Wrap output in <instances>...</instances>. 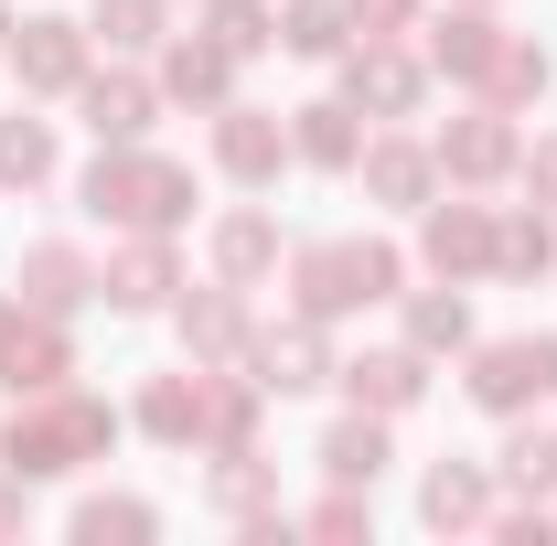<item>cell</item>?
<instances>
[{
	"instance_id": "obj_1",
	"label": "cell",
	"mask_w": 557,
	"mask_h": 546,
	"mask_svg": "<svg viewBox=\"0 0 557 546\" xmlns=\"http://www.w3.org/2000/svg\"><path fill=\"white\" fill-rule=\"evenodd\" d=\"M86 204L119 214V225H172V214H183V172H172V161H97Z\"/></svg>"
},
{
	"instance_id": "obj_2",
	"label": "cell",
	"mask_w": 557,
	"mask_h": 546,
	"mask_svg": "<svg viewBox=\"0 0 557 546\" xmlns=\"http://www.w3.org/2000/svg\"><path fill=\"white\" fill-rule=\"evenodd\" d=\"M472 397L483 408H536V397H557V343H493L483 364H472Z\"/></svg>"
},
{
	"instance_id": "obj_3",
	"label": "cell",
	"mask_w": 557,
	"mask_h": 546,
	"mask_svg": "<svg viewBox=\"0 0 557 546\" xmlns=\"http://www.w3.org/2000/svg\"><path fill=\"white\" fill-rule=\"evenodd\" d=\"M214 150H225V172H236V183H269V172H278V129L258 119V108H236Z\"/></svg>"
},
{
	"instance_id": "obj_4",
	"label": "cell",
	"mask_w": 557,
	"mask_h": 546,
	"mask_svg": "<svg viewBox=\"0 0 557 546\" xmlns=\"http://www.w3.org/2000/svg\"><path fill=\"white\" fill-rule=\"evenodd\" d=\"M75 75V22H22V86H65Z\"/></svg>"
},
{
	"instance_id": "obj_5",
	"label": "cell",
	"mask_w": 557,
	"mask_h": 546,
	"mask_svg": "<svg viewBox=\"0 0 557 546\" xmlns=\"http://www.w3.org/2000/svg\"><path fill=\"white\" fill-rule=\"evenodd\" d=\"M322 461H333V482H375V472H386V429H375V418H354V429L322 439Z\"/></svg>"
},
{
	"instance_id": "obj_6",
	"label": "cell",
	"mask_w": 557,
	"mask_h": 546,
	"mask_svg": "<svg viewBox=\"0 0 557 546\" xmlns=\"http://www.w3.org/2000/svg\"><path fill=\"white\" fill-rule=\"evenodd\" d=\"M278 44H289V54H344V0H289Z\"/></svg>"
},
{
	"instance_id": "obj_7",
	"label": "cell",
	"mask_w": 557,
	"mask_h": 546,
	"mask_svg": "<svg viewBox=\"0 0 557 546\" xmlns=\"http://www.w3.org/2000/svg\"><path fill=\"white\" fill-rule=\"evenodd\" d=\"M418 397V353H375V364H354V408H408Z\"/></svg>"
},
{
	"instance_id": "obj_8",
	"label": "cell",
	"mask_w": 557,
	"mask_h": 546,
	"mask_svg": "<svg viewBox=\"0 0 557 546\" xmlns=\"http://www.w3.org/2000/svg\"><path fill=\"white\" fill-rule=\"evenodd\" d=\"M493 514V493L472 472H429V525H440V536H450V525H483Z\"/></svg>"
},
{
	"instance_id": "obj_9",
	"label": "cell",
	"mask_w": 557,
	"mask_h": 546,
	"mask_svg": "<svg viewBox=\"0 0 557 546\" xmlns=\"http://www.w3.org/2000/svg\"><path fill=\"white\" fill-rule=\"evenodd\" d=\"M44 172H54V139L33 119H0V183H44Z\"/></svg>"
},
{
	"instance_id": "obj_10",
	"label": "cell",
	"mask_w": 557,
	"mask_h": 546,
	"mask_svg": "<svg viewBox=\"0 0 557 546\" xmlns=\"http://www.w3.org/2000/svg\"><path fill=\"white\" fill-rule=\"evenodd\" d=\"M139 119H150L139 86H86V129H97V139H139Z\"/></svg>"
},
{
	"instance_id": "obj_11",
	"label": "cell",
	"mask_w": 557,
	"mask_h": 546,
	"mask_svg": "<svg viewBox=\"0 0 557 546\" xmlns=\"http://www.w3.org/2000/svg\"><path fill=\"white\" fill-rule=\"evenodd\" d=\"M504 482H515V493H557V439L515 429V439H504Z\"/></svg>"
},
{
	"instance_id": "obj_12",
	"label": "cell",
	"mask_w": 557,
	"mask_h": 546,
	"mask_svg": "<svg viewBox=\"0 0 557 546\" xmlns=\"http://www.w3.org/2000/svg\"><path fill=\"white\" fill-rule=\"evenodd\" d=\"M225 65H236L225 44H183L172 54V97H225Z\"/></svg>"
},
{
	"instance_id": "obj_13",
	"label": "cell",
	"mask_w": 557,
	"mask_h": 546,
	"mask_svg": "<svg viewBox=\"0 0 557 546\" xmlns=\"http://www.w3.org/2000/svg\"><path fill=\"white\" fill-rule=\"evenodd\" d=\"M504 150H515V139L493 129V119H472V129L440 139V161H450V172H504Z\"/></svg>"
},
{
	"instance_id": "obj_14",
	"label": "cell",
	"mask_w": 557,
	"mask_h": 546,
	"mask_svg": "<svg viewBox=\"0 0 557 546\" xmlns=\"http://www.w3.org/2000/svg\"><path fill=\"white\" fill-rule=\"evenodd\" d=\"M300 150L311 161H354V108H300Z\"/></svg>"
},
{
	"instance_id": "obj_15",
	"label": "cell",
	"mask_w": 557,
	"mask_h": 546,
	"mask_svg": "<svg viewBox=\"0 0 557 546\" xmlns=\"http://www.w3.org/2000/svg\"><path fill=\"white\" fill-rule=\"evenodd\" d=\"M354 97H375V108H408V97H418V65L375 54V65H354Z\"/></svg>"
},
{
	"instance_id": "obj_16",
	"label": "cell",
	"mask_w": 557,
	"mask_h": 546,
	"mask_svg": "<svg viewBox=\"0 0 557 546\" xmlns=\"http://www.w3.org/2000/svg\"><path fill=\"white\" fill-rule=\"evenodd\" d=\"M75 278H86V269H75L65 247H44V258H33V300H44V311H65V300H75Z\"/></svg>"
},
{
	"instance_id": "obj_17",
	"label": "cell",
	"mask_w": 557,
	"mask_h": 546,
	"mask_svg": "<svg viewBox=\"0 0 557 546\" xmlns=\"http://www.w3.org/2000/svg\"><path fill=\"white\" fill-rule=\"evenodd\" d=\"M429 258H440V269H450V258L472 269V258H483V225H472V214H440V225H429Z\"/></svg>"
},
{
	"instance_id": "obj_18",
	"label": "cell",
	"mask_w": 557,
	"mask_h": 546,
	"mask_svg": "<svg viewBox=\"0 0 557 546\" xmlns=\"http://www.w3.org/2000/svg\"><path fill=\"white\" fill-rule=\"evenodd\" d=\"M150 11H161V0H97V33H108V44H150Z\"/></svg>"
},
{
	"instance_id": "obj_19",
	"label": "cell",
	"mask_w": 557,
	"mask_h": 546,
	"mask_svg": "<svg viewBox=\"0 0 557 546\" xmlns=\"http://www.w3.org/2000/svg\"><path fill=\"white\" fill-rule=\"evenodd\" d=\"M258 258H269V225H258V214H236V225H225V278H247Z\"/></svg>"
},
{
	"instance_id": "obj_20",
	"label": "cell",
	"mask_w": 557,
	"mask_h": 546,
	"mask_svg": "<svg viewBox=\"0 0 557 546\" xmlns=\"http://www.w3.org/2000/svg\"><path fill=\"white\" fill-rule=\"evenodd\" d=\"M75 536H150V514H139V504H86Z\"/></svg>"
},
{
	"instance_id": "obj_21",
	"label": "cell",
	"mask_w": 557,
	"mask_h": 546,
	"mask_svg": "<svg viewBox=\"0 0 557 546\" xmlns=\"http://www.w3.org/2000/svg\"><path fill=\"white\" fill-rule=\"evenodd\" d=\"M418 183H429V161H418V150H375V194H397V204H408Z\"/></svg>"
},
{
	"instance_id": "obj_22",
	"label": "cell",
	"mask_w": 557,
	"mask_h": 546,
	"mask_svg": "<svg viewBox=\"0 0 557 546\" xmlns=\"http://www.w3.org/2000/svg\"><path fill=\"white\" fill-rule=\"evenodd\" d=\"M472 322H461V300H418V343H461Z\"/></svg>"
}]
</instances>
